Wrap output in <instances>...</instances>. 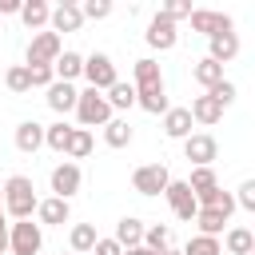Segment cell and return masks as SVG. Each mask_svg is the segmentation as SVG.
Instances as JSON below:
<instances>
[{
    "mask_svg": "<svg viewBox=\"0 0 255 255\" xmlns=\"http://www.w3.org/2000/svg\"><path fill=\"white\" fill-rule=\"evenodd\" d=\"M0 195H4V215H12V219H32V211H36V203H40L28 175H12V179L0 187Z\"/></svg>",
    "mask_w": 255,
    "mask_h": 255,
    "instance_id": "6da1fadb",
    "label": "cell"
},
{
    "mask_svg": "<svg viewBox=\"0 0 255 255\" xmlns=\"http://www.w3.org/2000/svg\"><path fill=\"white\" fill-rule=\"evenodd\" d=\"M76 116H80V124H84V131H88V128H104V124L112 120V108H108L104 92L84 88V92L76 96Z\"/></svg>",
    "mask_w": 255,
    "mask_h": 255,
    "instance_id": "7a4b0ae2",
    "label": "cell"
},
{
    "mask_svg": "<svg viewBox=\"0 0 255 255\" xmlns=\"http://www.w3.org/2000/svg\"><path fill=\"white\" fill-rule=\"evenodd\" d=\"M60 52H64V40L56 32H36L32 44H28V64L24 68H52Z\"/></svg>",
    "mask_w": 255,
    "mask_h": 255,
    "instance_id": "3957f363",
    "label": "cell"
},
{
    "mask_svg": "<svg viewBox=\"0 0 255 255\" xmlns=\"http://www.w3.org/2000/svg\"><path fill=\"white\" fill-rule=\"evenodd\" d=\"M80 76L88 80V88L108 92V88L116 84V64H112V56H108V52H92V56L84 60V72H80Z\"/></svg>",
    "mask_w": 255,
    "mask_h": 255,
    "instance_id": "277c9868",
    "label": "cell"
},
{
    "mask_svg": "<svg viewBox=\"0 0 255 255\" xmlns=\"http://www.w3.org/2000/svg\"><path fill=\"white\" fill-rule=\"evenodd\" d=\"M8 247H12V255H36V251L44 247L40 223H32V219H16L12 231H8Z\"/></svg>",
    "mask_w": 255,
    "mask_h": 255,
    "instance_id": "5b68a950",
    "label": "cell"
},
{
    "mask_svg": "<svg viewBox=\"0 0 255 255\" xmlns=\"http://www.w3.org/2000/svg\"><path fill=\"white\" fill-rule=\"evenodd\" d=\"M167 183H171V171H167L163 163H143V167L131 171V187H135L139 195H163Z\"/></svg>",
    "mask_w": 255,
    "mask_h": 255,
    "instance_id": "8992f818",
    "label": "cell"
},
{
    "mask_svg": "<svg viewBox=\"0 0 255 255\" xmlns=\"http://www.w3.org/2000/svg\"><path fill=\"white\" fill-rule=\"evenodd\" d=\"M163 195H167V203H171V211L183 219V223H191L195 219V211H199V203H195V195H191V187H187V179H171L167 187H163Z\"/></svg>",
    "mask_w": 255,
    "mask_h": 255,
    "instance_id": "52a82bcc",
    "label": "cell"
},
{
    "mask_svg": "<svg viewBox=\"0 0 255 255\" xmlns=\"http://www.w3.org/2000/svg\"><path fill=\"white\" fill-rule=\"evenodd\" d=\"M215 151H219V143H215L207 131H199V135H187V139H183V159H187V163H195V167H211Z\"/></svg>",
    "mask_w": 255,
    "mask_h": 255,
    "instance_id": "ba28073f",
    "label": "cell"
},
{
    "mask_svg": "<svg viewBox=\"0 0 255 255\" xmlns=\"http://www.w3.org/2000/svg\"><path fill=\"white\" fill-rule=\"evenodd\" d=\"M191 28L195 32H203L207 40L211 36H223V32H231V16H223V12H211V8H191Z\"/></svg>",
    "mask_w": 255,
    "mask_h": 255,
    "instance_id": "9c48e42d",
    "label": "cell"
},
{
    "mask_svg": "<svg viewBox=\"0 0 255 255\" xmlns=\"http://www.w3.org/2000/svg\"><path fill=\"white\" fill-rule=\"evenodd\" d=\"M80 183H84V175H80L76 163H60V167H52V191H56V199H72V195L80 191Z\"/></svg>",
    "mask_w": 255,
    "mask_h": 255,
    "instance_id": "30bf717a",
    "label": "cell"
},
{
    "mask_svg": "<svg viewBox=\"0 0 255 255\" xmlns=\"http://www.w3.org/2000/svg\"><path fill=\"white\" fill-rule=\"evenodd\" d=\"M48 24H52V32H56V36H60V32H80V24H84V12H80V4L64 0V4H56V8H52Z\"/></svg>",
    "mask_w": 255,
    "mask_h": 255,
    "instance_id": "8fae6325",
    "label": "cell"
},
{
    "mask_svg": "<svg viewBox=\"0 0 255 255\" xmlns=\"http://www.w3.org/2000/svg\"><path fill=\"white\" fill-rule=\"evenodd\" d=\"M175 40H179L175 24H171V20H163V16L155 12V16H151V24H147V44H151L155 52H171V48H175Z\"/></svg>",
    "mask_w": 255,
    "mask_h": 255,
    "instance_id": "7c38bea8",
    "label": "cell"
},
{
    "mask_svg": "<svg viewBox=\"0 0 255 255\" xmlns=\"http://www.w3.org/2000/svg\"><path fill=\"white\" fill-rule=\"evenodd\" d=\"M16 147H20L24 155H36V151L44 147V124H36V120H24V124L16 128Z\"/></svg>",
    "mask_w": 255,
    "mask_h": 255,
    "instance_id": "4fadbf2b",
    "label": "cell"
},
{
    "mask_svg": "<svg viewBox=\"0 0 255 255\" xmlns=\"http://www.w3.org/2000/svg\"><path fill=\"white\" fill-rule=\"evenodd\" d=\"M76 96H80V92H76L72 84H64V80H52V84H48V108L60 112V116L76 108Z\"/></svg>",
    "mask_w": 255,
    "mask_h": 255,
    "instance_id": "5bb4252c",
    "label": "cell"
},
{
    "mask_svg": "<svg viewBox=\"0 0 255 255\" xmlns=\"http://www.w3.org/2000/svg\"><path fill=\"white\" fill-rule=\"evenodd\" d=\"M187 112H191V124H207V128L223 120V108H219V104H215V100H211L207 92H203V96H195Z\"/></svg>",
    "mask_w": 255,
    "mask_h": 255,
    "instance_id": "9a60e30c",
    "label": "cell"
},
{
    "mask_svg": "<svg viewBox=\"0 0 255 255\" xmlns=\"http://www.w3.org/2000/svg\"><path fill=\"white\" fill-rule=\"evenodd\" d=\"M68 215H72V211H68V199H56V195H52V199H40V203H36V219H40V223L64 227Z\"/></svg>",
    "mask_w": 255,
    "mask_h": 255,
    "instance_id": "2e32d148",
    "label": "cell"
},
{
    "mask_svg": "<svg viewBox=\"0 0 255 255\" xmlns=\"http://www.w3.org/2000/svg\"><path fill=\"white\" fill-rule=\"evenodd\" d=\"M207 44H211V52H207V60H215V64H227V60H235V56H239V36H235V32H223V36H211Z\"/></svg>",
    "mask_w": 255,
    "mask_h": 255,
    "instance_id": "e0dca14e",
    "label": "cell"
},
{
    "mask_svg": "<svg viewBox=\"0 0 255 255\" xmlns=\"http://www.w3.org/2000/svg\"><path fill=\"white\" fill-rule=\"evenodd\" d=\"M131 76H135V84H131L135 92H143V88H159V84H163V72H159V64H155V60H147V56H143V60H135Z\"/></svg>",
    "mask_w": 255,
    "mask_h": 255,
    "instance_id": "ac0fdd59",
    "label": "cell"
},
{
    "mask_svg": "<svg viewBox=\"0 0 255 255\" xmlns=\"http://www.w3.org/2000/svg\"><path fill=\"white\" fill-rule=\"evenodd\" d=\"M163 131L171 139H187L191 135V112L187 108H167L163 112Z\"/></svg>",
    "mask_w": 255,
    "mask_h": 255,
    "instance_id": "d6986e66",
    "label": "cell"
},
{
    "mask_svg": "<svg viewBox=\"0 0 255 255\" xmlns=\"http://www.w3.org/2000/svg\"><path fill=\"white\" fill-rule=\"evenodd\" d=\"M112 239H116L124 251H128V247H139V243H143V223H139L135 215H124V219L116 223V235H112Z\"/></svg>",
    "mask_w": 255,
    "mask_h": 255,
    "instance_id": "ffe728a7",
    "label": "cell"
},
{
    "mask_svg": "<svg viewBox=\"0 0 255 255\" xmlns=\"http://www.w3.org/2000/svg\"><path fill=\"white\" fill-rule=\"evenodd\" d=\"M80 72H84V56H80V52H60L56 64H52V76L64 80V84H72Z\"/></svg>",
    "mask_w": 255,
    "mask_h": 255,
    "instance_id": "44dd1931",
    "label": "cell"
},
{
    "mask_svg": "<svg viewBox=\"0 0 255 255\" xmlns=\"http://www.w3.org/2000/svg\"><path fill=\"white\" fill-rule=\"evenodd\" d=\"M191 223L199 227V235H211V239H219V231H223V223H227V215H223V211H215V207H199Z\"/></svg>",
    "mask_w": 255,
    "mask_h": 255,
    "instance_id": "7402d4cb",
    "label": "cell"
},
{
    "mask_svg": "<svg viewBox=\"0 0 255 255\" xmlns=\"http://www.w3.org/2000/svg\"><path fill=\"white\" fill-rule=\"evenodd\" d=\"M135 104L143 108V112H151V116H159V112H167L171 104H167V88L159 84V88H143V92H135Z\"/></svg>",
    "mask_w": 255,
    "mask_h": 255,
    "instance_id": "603a6c76",
    "label": "cell"
},
{
    "mask_svg": "<svg viewBox=\"0 0 255 255\" xmlns=\"http://www.w3.org/2000/svg\"><path fill=\"white\" fill-rule=\"evenodd\" d=\"M96 227L92 223H76L72 227V235H68V243H72V255H92V247H96Z\"/></svg>",
    "mask_w": 255,
    "mask_h": 255,
    "instance_id": "cb8c5ba5",
    "label": "cell"
},
{
    "mask_svg": "<svg viewBox=\"0 0 255 255\" xmlns=\"http://www.w3.org/2000/svg\"><path fill=\"white\" fill-rule=\"evenodd\" d=\"M191 76H195V84H203V88L211 92L215 84H223V64H215V60H207V56H203V60L191 68Z\"/></svg>",
    "mask_w": 255,
    "mask_h": 255,
    "instance_id": "d4e9b609",
    "label": "cell"
},
{
    "mask_svg": "<svg viewBox=\"0 0 255 255\" xmlns=\"http://www.w3.org/2000/svg\"><path fill=\"white\" fill-rule=\"evenodd\" d=\"M48 16H52V8H48L44 0H24V4H20V20H24L28 28H44Z\"/></svg>",
    "mask_w": 255,
    "mask_h": 255,
    "instance_id": "484cf974",
    "label": "cell"
},
{
    "mask_svg": "<svg viewBox=\"0 0 255 255\" xmlns=\"http://www.w3.org/2000/svg\"><path fill=\"white\" fill-rule=\"evenodd\" d=\"M223 247H227L231 255H251V251H255V235H251L247 227H231L227 239H223Z\"/></svg>",
    "mask_w": 255,
    "mask_h": 255,
    "instance_id": "4316f807",
    "label": "cell"
},
{
    "mask_svg": "<svg viewBox=\"0 0 255 255\" xmlns=\"http://www.w3.org/2000/svg\"><path fill=\"white\" fill-rule=\"evenodd\" d=\"M104 100H108V108H112V112H116V108H120V112H128V108L135 104V88H131V84H120V80H116V84L108 88V96H104Z\"/></svg>",
    "mask_w": 255,
    "mask_h": 255,
    "instance_id": "83f0119b",
    "label": "cell"
},
{
    "mask_svg": "<svg viewBox=\"0 0 255 255\" xmlns=\"http://www.w3.org/2000/svg\"><path fill=\"white\" fill-rule=\"evenodd\" d=\"M104 139H108V147H128V143H131L128 120H108V124H104Z\"/></svg>",
    "mask_w": 255,
    "mask_h": 255,
    "instance_id": "f1b7e54d",
    "label": "cell"
},
{
    "mask_svg": "<svg viewBox=\"0 0 255 255\" xmlns=\"http://www.w3.org/2000/svg\"><path fill=\"white\" fill-rule=\"evenodd\" d=\"M143 247H147L151 255H159V251H167V247H171V227H163V223H155V227H147V231H143Z\"/></svg>",
    "mask_w": 255,
    "mask_h": 255,
    "instance_id": "f546056e",
    "label": "cell"
},
{
    "mask_svg": "<svg viewBox=\"0 0 255 255\" xmlns=\"http://www.w3.org/2000/svg\"><path fill=\"white\" fill-rule=\"evenodd\" d=\"M72 131H76V128H68V124L60 120V124L44 128V143H48L52 151H68V139H72Z\"/></svg>",
    "mask_w": 255,
    "mask_h": 255,
    "instance_id": "4dcf8cb0",
    "label": "cell"
},
{
    "mask_svg": "<svg viewBox=\"0 0 255 255\" xmlns=\"http://www.w3.org/2000/svg\"><path fill=\"white\" fill-rule=\"evenodd\" d=\"M187 187H191V195H203V191H215V187H219V179H215V171H211V167H195V171H191V179H187Z\"/></svg>",
    "mask_w": 255,
    "mask_h": 255,
    "instance_id": "1f68e13d",
    "label": "cell"
},
{
    "mask_svg": "<svg viewBox=\"0 0 255 255\" xmlns=\"http://www.w3.org/2000/svg\"><path fill=\"white\" fill-rule=\"evenodd\" d=\"M4 84H8V92H16V96L32 92V80H28V68H24V64L8 68V72H4Z\"/></svg>",
    "mask_w": 255,
    "mask_h": 255,
    "instance_id": "d6a6232c",
    "label": "cell"
},
{
    "mask_svg": "<svg viewBox=\"0 0 255 255\" xmlns=\"http://www.w3.org/2000/svg\"><path fill=\"white\" fill-rule=\"evenodd\" d=\"M64 155H72V159H84V155H92V131L76 128V131H72V139H68V151H64Z\"/></svg>",
    "mask_w": 255,
    "mask_h": 255,
    "instance_id": "836d02e7",
    "label": "cell"
},
{
    "mask_svg": "<svg viewBox=\"0 0 255 255\" xmlns=\"http://www.w3.org/2000/svg\"><path fill=\"white\" fill-rule=\"evenodd\" d=\"M223 247H219V239H211V235H195V239H187V247L179 251V255H219Z\"/></svg>",
    "mask_w": 255,
    "mask_h": 255,
    "instance_id": "e575fe53",
    "label": "cell"
},
{
    "mask_svg": "<svg viewBox=\"0 0 255 255\" xmlns=\"http://www.w3.org/2000/svg\"><path fill=\"white\" fill-rule=\"evenodd\" d=\"M159 16L171 20V24H175V20H187V16H191V4H187V0H167V4L159 8Z\"/></svg>",
    "mask_w": 255,
    "mask_h": 255,
    "instance_id": "d590c367",
    "label": "cell"
},
{
    "mask_svg": "<svg viewBox=\"0 0 255 255\" xmlns=\"http://www.w3.org/2000/svg\"><path fill=\"white\" fill-rule=\"evenodd\" d=\"M80 12H84V20H108L112 4L108 0H88V4H80Z\"/></svg>",
    "mask_w": 255,
    "mask_h": 255,
    "instance_id": "8d00e7d4",
    "label": "cell"
},
{
    "mask_svg": "<svg viewBox=\"0 0 255 255\" xmlns=\"http://www.w3.org/2000/svg\"><path fill=\"white\" fill-rule=\"evenodd\" d=\"M231 199H235V207L255 211V179H243V183H239V195H231Z\"/></svg>",
    "mask_w": 255,
    "mask_h": 255,
    "instance_id": "74e56055",
    "label": "cell"
},
{
    "mask_svg": "<svg viewBox=\"0 0 255 255\" xmlns=\"http://www.w3.org/2000/svg\"><path fill=\"white\" fill-rule=\"evenodd\" d=\"M207 96H211V100H215L219 108H227V104L235 100V84H231V80H223V84H215V88H211Z\"/></svg>",
    "mask_w": 255,
    "mask_h": 255,
    "instance_id": "f35d334b",
    "label": "cell"
},
{
    "mask_svg": "<svg viewBox=\"0 0 255 255\" xmlns=\"http://www.w3.org/2000/svg\"><path fill=\"white\" fill-rule=\"evenodd\" d=\"M28 80H32V88H48L56 76H52V68H28Z\"/></svg>",
    "mask_w": 255,
    "mask_h": 255,
    "instance_id": "ab89813d",
    "label": "cell"
},
{
    "mask_svg": "<svg viewBox=\"0 0 255 255\" xmlns=\"http://www.w3.org/2000/svg\"><path fill=\"white\" fill-rule=\"evenodd\" d=\"M92 255H124V247H120L116 239H96V247H92Z\"/></svg>",
    "mask_w": 255,
    "mask_h": 255,
    "instance_id": "60d3db41",
    "label": "cell"
},
{
    "mask_svg": "<svg viewBox=\"0 0 255 255\" xmlns=\"http://www.w3.org/2000/svg\"><path fill=\"white\" fill-rule=\"evenodd\" d=\"M8 235V223H4V195H0V239Z\"/></svg>",
    "mask_w": 255,
    "mask_h": 255,
    "instance_id": "b9f144b4",
    "label": "cell"
},
{
    "mask_svg": "<svg viewBox=\"0 0 255 255\" xmlns=\"http://www.w3.org/2000/svg\"><path fill=\"white\" fill-rule=\"evenodd\" d=\"M124 255H151V251H147V247H143V243H139V247H128V251H124Z\"/></svg>",
    "mask_w": 255,
    "mask_h": 255,
    "instance_id": "7bdbcfd3",
    "label": "cell"
},
{
    "mask_svg": "<svg viewBox=\"0 0 255 255\" xmlns=\"http://www.w3.org/2000/svg\"><path fill=\"white\" fill-rule=\"evenodd\" d=\"M4 251H8V235H4V239H0V255H4Z\"/></svg>",
    "mask_w": 255,
    "mask_h": 255,
    "instance_id": "ee69618b",
    "label": "cell"
},
{
    "mask_svg": "<svg viewBox=\"0 0 255 255\" xmlns=\"http://www.w3.org/2000/svg\"><path fill=\"white\" fill-rule=\"evenodd\" d=\"M159 255H179V251H175V247H167V251H159Z\"/></svg>",
    "mask_w": 255,
    "mask_h": 255,
    "instance_id": "f6af8a7d",
    "label": "cell"
},
{
    "mask_svg": "<svg viewBox=\"0 0 255 255\" xmlns=\"http://www.w3.org/2000/svg\"><path fill=\"white\" fill-rule=\"evenodd\" d=\"M251 255H255V251H251Z\"/></svg>",
    "mask_w": 255,
    "mask_h": 255,
    "instance_id": "bcb514c9",
    "label": "cell"
}]
</instances>
